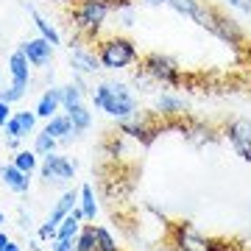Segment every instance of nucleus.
Instances as JSON below:
<instances>
[{
    "instance_id": "nucleus-1",
    "label": "nucleus",
    "mask_w": 251,
    "mask_h": 251,
    "mask_svg": "<svg viewBox=\"0 0 251 251\" xmlns=\"http://www.w3.org/2000/svg\"><path fill=\"white\" fill-rule=\"evenodd\" d=\"M92 103L115 120H128L140 112V100H137L134 90L123 81H100L92 90Z\"/></svg>"
},
{
    "instance_id": "nucleus-2",
    "label": "nucleus",
    "mask_w": 251,
    "mask_h": 251,
    "mask_svg": "<svg viewBox=\"0 0 251 251\" xmlns=\"http://www.w3.org/2000/svg\"><path fill=\"white\" fill-rule=\"evenodd\" d=\"M95 53L100 59L103 70H128L140 62V50L128 36H106L95 42Z\"/></svg>"
},
{
    "instance_id": "nucleus-3",
    "label": "nucleus",
    "mask_w": 251,
    "mask_h": 251,
    "mask_svg": "<svg viewBox=\"0 0 251 251\" xmlns=\"http://www.w3.org/2000/svg\"><path fill=\"white\" fill-rule=\"evenodd\" d=\"M109 6L100 0H75L70 11V25L81 39H95L100 34V25L109 17Z\"/></svg>"
},
{
    "instance_id": "nucleus-4",
    "label": "nucleus",
    "mask_w": 251,
    "mask_h": 251,
    "mask_svg": "<svg viewBox=\"0 0 251 251\" xmlns=\"http://www.w3.org/2000/svg\"><path fill=\"white\" fill-rule=\"evenodd\" d=\"M171 240L176 251H229V246L215 237H204L193 224H173L171 229Z\"/></svg>"
},
{
    "instance_id": "nucleus-5",
    "label": "nucleus",
    "mask_w": 251,
    "mask_h": 251,
    "mask_svg": "<svg viewBox=\"0 0 251 251\" xmlns=\"http://www.w3.org/2000/svg\"><path fill=\"white\" fill-rule=\"evenodd\" d=\"M9 73H11V87L0 92V98L6 103H17L25 98V92H31V62L25 59L23 50H14L9 56Z\"/></svg>"
},
{
    "instance_id": "nucleus-6",
    "label": "nucleus",
    "mask_w": 251,
    "mask_h": 251,
    "mask_svg": "<svg viewBox=\"0 0 251 251\" xmlns=\"http://www.w3.org/2000/svg\"><path fill=\"white\" fill-rule=\"evenodd\" d=\"M148 75H151L156 84H165V87H179L181 84V67L173 56L165 53H148L140 64Z\"/></svg>"
},
{
    "instance_id": "nucleus-7",
    "label": "nucleus",
    "mask_w": 251,
    "mask_h": 251,
    "mask_svg": "<svg viewBox=\"0 0 251 251\" xmlns=\"http://www.w3.org/2000/svg\"><path fill=\"white\" fill-rule=\"evenodd\" d=\"M39 173H42V181H45V184L64 187V184L73 181V176H75V165H73L67 156H59V153L53 151V153H48V156H42Z\"/></svg>"
},
{
    "instance_id": "nucleus-8",
    "label": "nucleus",
    "mask_w": 251,
    "mask_h": 251,
    "mask_svg": "<svg viewBox=\"0 0 251 251\" xmlns=\"http://www.w3.org/2000/svg\"><path fill=\"white\" fill-rule=\"evenodd\" d=\"M70 64H73V73H81V75H95L98 70H103L98 53L84 45L78 34H75V39H70Z\"/></svg>"
},
{
    "instance_id": "nucleus-9",
    "label": "nucleus",
    "mask_w": 251,
    "mask_h": 251,
    "mask_svg": "<svg viewBox=\"0 0 251 251\" xmlns=\"http://www.w3.org/2000/svg\"><path fill=\"white\" fill-rule=\"evenodd\" d=\"M226 137H229L234 153L243 162H251V120H246V117L232 120V123L226 126Z\"/></svg>"
},
{
    "instance_id": "nucleus-10",
    "label": "nucleus",
    "mask_w": 251,
    "mask_h": 251,
    "mask_svg": "<svg viewBox=\"0 0 251 251\" xmlns=\"http://www.w3.org/2000/svg\"><path fill=\"white\" fill-rule=\"evenodd\" d=\"M120 131L128 137H134V140H143L145 145H151L156 140V134L162 131V126H156L151 117H140V112H137L134 117L120 120Z\"/></svg>"
},
{
    "instance_id": "nucleus-11",
    "label": "nucleus",
    "mask_w": 251,
    "mask_h": 251,
    "mask_svg": "<svg viewBox=\"0 0 251 251\" xmlns=\"http://www.w3.org/2000/svg\"><path fill=\"white\" fill-rule=\"evenodd\" d=\"M20 50L25 53V59L31 62V67H36V70H45L48 64L53 62V45L48 42L45 36H34V39H25V42L20 45Z\"/></svg>"
},
{
    "instance_id": "nucleus-12",
    "label": "nucleus",
    "mask_w": 251,
    "mask_h": 251,
    "mask_svg": "<svg viewBox=\"0 0 251 251\" xmlns=\"http://www.w3.org/2000/svg\"><path fill=\"white\" fill-rule=\"evenodd\" d=\"M212 34H215L218 39L229 42V45H234V48L246 45V34H243L240 23H237L234 17H229V14H224V11H218L215 25H212Z\"/></svg>"
},
{
    "instance_id": "nucleus-13",
    "label": "nucleus",
    "mask_w": 251,
    "mask_h": 251,
    "mask_svg": "<svg viewBox=\"0 0 251 251\" xmlns=\"http://www.w3.org/2000/svg\"><path fill=\"white\" fill-rule=\"evenodd\" d=\"M153 112L159 117H165V120H176V117H184L187 103H184V98L173 95V92H162V95H156V100H153Z\"/></svg>"
},
{
    "instance_id": "nucleus-14",
    "label": "nucleus",
    "mask_w": 251,
    "mask_h": 251,
    "mask_svg": "<svg viewBox=\"0 0 251 251\" xmlns=\"http://www.w3.org/2000/svg\"><path fill=\"white\" fill-rule=\"evenodd\" d=\"M0 181H3L11 193H17V196H23V193L31 190V176L20 171L14 162H9V165H3V168H0Z\"/></svg>"
},
{
    "instance_id": "nucleus-15",
    "label": "nucleus",
    "mask_w": 251,
    "mask_h": 251,
    "mask_svg": "<svg viewBox=\"0 0 251 251\" xmlns=\"http://www.w3.org/2000/svg\"><path fill=\"white\" fill-rule=\"evenodd\" d=\"M59 109H62V87H48V90L42 92V98H39L34 112H36V117L50 120L53 115H59Z\"/></svg>"
},
{
    "instance_id": "nucleus-16",
    "label": "nucleus",
    "mask_w": 251,
    "mask_h": 251,
    "mask_svg": "<svg viewBox=\"0 0 251 251\" xmlns=\"http://www.w3.org/2000/svg\"><path fill=\"white\" fill-rule=\"evenodd\" d=\"M75 206H78V193H75V190H67V193H64V196L53 204L50 215H48V224L59 229V224H62V221H64L67 215H70V212L75 209Z\"/></svg>"
},
{
    "instance_id": "nucleus-17",
    "label": "nucleus",
    "mask_w": 251,
    "mask_h": 251,
    "mask_svg": "<svg viewBox=\"0 0 251 251\" xmlns=\"http://www.w3.org/2000/svg\"><path fill=\"white\" fill-rule=\"evenodd\" d=\"M45 131L50 137H56L59 143H70L73 137H78V134H75V128H73V123H70V117H67V112H64V115H53V117H50L48 126H45Z\"/></svg>"
},
{
    "instance_id": "nucleus-18",
    "label": "nucleus",
    "mask_w": 251,
    "mask_h": 251,
    "mask_svg": "<svg viewBox=\"0 0 251 251\" xmlns=\"http://www.w3.org/2000/svg\"><path fill=\"white\" fill-rule=\"evenodd\" d=\"M25 11L31 14V17H34V25H36V31H39V36H45V39H48V42H50L53 48H56V45H62V36H59V31H56L53 23H48V20L42 17V14H39V11L31 6V3H25Z\"/></svg>"
},
{
    "instance_id": "nucleus-19",
    "label": "nucleus",
    "mask_w": 251,
    "mask_h": 251,
    "mask_svg": "<svg viewBox=\"0 0 251 251\" xmlns=\"http://www.w3.org/2000/svg\"><path fill=\"white\" fill-rule=\"evenodd\" d=\"M78 209L84 212V221H95L98 215V204H95V190L90 184H84L78 190Z\"/></svg>"
},
{
    "instance_id": "nucleus-20",
    "label": "nucleus",
    "mask_w": 251,
    "mask_h": 251,
    "mask_svg": "<svg viewBox=\"0 0 251 251\" xmlns=\"http://www.w3.org/2000/svg\"><path fill=\"white\" fill-rule=\"evenodd\" d=\"M67 117H70L73 128H75V134H81V131H87V128L92 126V115H90V109L84 106V103H78V106L67 109Z\"/></svg>"
},
{
    "instance_id": "nucleus-21",
    "label": "nucleus",
    "mask_w": 251,
    "mask_h": 251,
    "mask_svg": "<svg viewBox=\"0 0 251 251\" xmlns=\"http://www.w3.org/2000/svg\"><path fill=\"white\" fill-rule=\"evenodd\" d=\"M56 145H59V140L50 137L45 128H42L39 134H34V153H36V156H48V153H53Z\"/></svg>"
},
{
    "instance_id": "nucleus-22",
    "label": "nucleus",
    "mask_w": 251,
    "mask_h": 251,
    "mask_svg": "<svg viewBox=\"0 0 251 251\" xmlns=\"http://www.w3.org/2000/svg\"><path fill=\"white\" fill-rule=\"evenodd\" d=\"M11 162H14V165H17L23 173H28V176H31V173L39 168V156L34 153V148H31V151H17Z\"/></svg>"
},
{
    "instance_id": "nucleus-23",
    "label": "nucleus",
    "mask_w": 251,
    "mask_h": 251,
    "mask_svg": "<svg viewBox=\"0 0 251 251\" xmlns=\"http://www.w3.org/2000/svg\"><path fill=\"white\" fill-rule=\"evenodd\" d=\"M78 103H84V92L75 87V84H64L62 87V109L67 112V109H73V106H78Z\"/></svg>"
},
{
    "instance_id": "nucleus-24",
    "label": "nucleus",
    "mask_w": 251,
    "mask_h": 251,
    "mask_svg": "<svg viewBox=\"0 0 251 251\" xmlns=\"http://www.w3.org/2000/svg\"><path fill=\"white\" fill-rule=\"evenodd\" d=\"M75 251H98V240H95V226H84L75 237Z\"/></svg>"
},
{
    "instance_id": "nucleus-25",
    "label": "nucleus",
    "mask_w": 251,
    "mask_h": 251,
    "mask_svg": "<svg viewBox=\"0 0 251 251\" xmlns=\"http://www.w3.org/2000/svg\"><path fill=\"white\" fill-rule=\"evenodd\" d=\"M95 240H98V251H120V246L109 234L106 226H95Z\"/></svg>"
},
{
    "instance_id": "nucleus-26",
    "label": "nucleus",
    "mask_w": 251,
    "mask_h": 251,
    "mask_svg": "<svg viewBox=\"0 0 251 251\" xmlns=\"http://www.w3.org/2000/svg\"><path fill=\"white\" fill-rule=\"evenodd\" d=\"M14 117L20 120L23 131H25V137L34 131V126H36V112H14Z\"/></svg>"
},
{
    "instance_id": "nucleus-27",
    "label": "nucleus",
    "mask_w": 251,
    "mask_h": 251,
    "mask_svg": "<svg viewBox=\"0 0 251 251\" xmlns=\"http://www.w3.org/2000/svg\"><path fill=\"white\" fill-rule=\"evenodd\" d=\"M50 246V251H75V237H56Z\"/></svg>"
},
{
    "instance_id": "nucleus-28",
    "label": "nucleus",
    "mask_w": 251,
    "mask_h": 251,
    "mask_svg": "<svg viewBox=\"0 0 251 251\" xmlns=\"http://www.w3.org/2000/svg\"><path fill=\"white\" fill-rule=\"evenodd\" d=\"M117 14V20H120V25H134V6H131V9H120V11H115Z\"/></svg>"
},
{
    "instance_id": "nucleus-29",
    "label": "nucleus",
    "mask_w": 251,
    "mask_h": 251,
    "mask_svg": "<svg viewBox=\"0 0 251 251\" xmlns=\"http://www.w3.org/2000/svg\"><path fill=\"white\" fill-rule=\"evenodd\" d=\"M36 237H39V240H56V226H50L45 221V224L39 226V232H36Z\"/></svg>"
},
{
    "instance_id": "nucleus-30",
    "label": "nucleus",
    "mask_w": 251,
    "mask_h": 251,
    "mask_svg": "<svg viewBox=\"0 0 251 251\" xmlns=\"http://www.w3.org/2000/svg\"><path fill=\"white\" fill-rule=\"evenodd\" d=\"M9 117H11V103H6V100L0 98V128H6Z\"/></svg>"
},
{
    "instance_id": "nucleus-31",
    "label": "nucleus",
    "mask_w": 251,
    "mask_h": 251,
    "mask_svg": "<svg viewBox=\"0 0 251 251\" xmlns=\"http://www.w3.org/2000/svg\"><path fill=\"white\" fill-rule=\"evenodd\" d=\"M226 3H229L232 9H240L243 14H249V6H246V0H226Z\"/></svg>"
},
{
    "instance_id": "nucleus-32",
    "label": "nucleus",
    "mask_w": 251,
    "mask_h": 251,
    "mask_svg": "<svg viewBox=\"0 0 251 251\" xmlns=\"http://www.w3.org/2000/svg\"><path fill=\"white\" fill-rule=\"evenodd\" d=\"M9 240H11L9 234H6V232H0V251H6V246H9Z\"/></svg>"
},
{
    "instance_id": "nucleus-33",
    "label": "nucleus",
    "mask_w": 251,
    "mask_h": 251,
    "mask_svg": "<svg viewBox=\"0 0 251 251\" xmlns=\"http://www.w3.org/2000/svg\"><path fill=\"white\" fill-rule=\"evenodd\" d=\"M145 6H168V3H171V0H143Z\"/></svg>"
},
{
    "instance_id": "nucleus-34",
    "label": "nucleus",
    "mask_w": 251,
    "mask_h": 251,
    "mask_svg": "<svg viewBox=\"0 0 251 251\" xmlns=\"http://www.w3.org/2000/svg\"><path fill=\"white\" fill-rule=\"evenodd\" d=\"M6 251H23V246H20V243H14V240H9V246H6Z\"/></svg>"
},
{
    "instance_id": "nucleus-35",
    "label": "nucleus",
    "mask_w": 251,
    "mask_h": 251,
    "mask_svg": "<svg viewBox=\"0 0 251 251\" xmlns=\"http://www.w3.org/2000/svg\"><path fill=\"white\" fill-rule=\"evenodd\" d=\"M6 143H9L11 151H17V148H20V140H6Z\"/></svg>"
},
{
    "instance_id": "nucleus-36",
    "label": "nucleus",
    "mask_w": 251,
    "mask_h": 251,
    "mask_svg": "<svg viewBox=\"0 0 251 251\" xmlns=\"http://www.w3.org/2000/svg\"><path fill=\"white\" fill-rule=\"evenodd\" d=\"M6 224V215H3V209H0V226Z\"/></svg>"
},
{
    "instance_id": "nucleus-37",
    "label": "nucleus",
    "mask_w": 251,
    "mask_h": 251,
    "mask_svg": "<svg viewBox=\"0 0 251 251\" xmlns=\"http://www.w3.org/2000/svg\"><path fill=\"white\" fill-rule=\"evenodd\" d=\"M56 3H75V0H56Z\"/></svg>"
},
{
    "instance_id": "nucleus-38",
    "label": "nucleus",
    "mask_w": 251,
    "mask_h": 251,
    "mask_svg": "<svg viewBox=\"0 0 251 251\" xmlns=\"http://www.w3.org/2000/svg\"><path fill=\"white\" fill-rule=\"evenodd\" d=\"M246 6H249V14H251V0H246Z\"/></svg>"
},
{
    "instance_id": "nucleus-39",
    "label": "nucleus",
    "mask_w": 251,
    "mask_h": 251,
    "mask_svg": "<svg viewBox=\"0 0 251 251\" xmlns=\"http://www.w3.org/2000/svg\"><path fill=\"white\" fill-rule=\"evenodd\" d=\"M31 251H42V249H31Z\"/></svg>"
},
{
    "instance_id": "nucleus-40",
    "label": "nucleus",
    "mask_w": 251,
    "mask_h": 251,
    "mask_svg": "<svg viewBox=\"0 0 251 251\" xmlns=\"http://www.w3.org/2000/svg\"><path fill=\"white\" fill-rule=\"evenodd\" d=\"M0 81H3V73H0Z\"/></svg>"
}]
</instances>
